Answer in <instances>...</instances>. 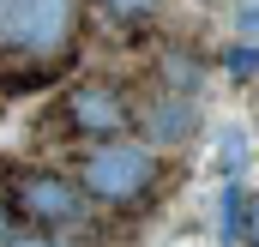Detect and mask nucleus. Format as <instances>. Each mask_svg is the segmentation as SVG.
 <instances>
[{
	"instance_id": "nucleus-1",
	"label": "nucleus",
	"mask_w": 259,
	"mask_h": 247,
	"mask_svg": "<svg viewBox=\"0 0 259 247\" xmlns=\"http://www.w3.org/2000/svg\"><path fill=\"white\" fill-rule=\"evenodd\" d=\"M66 175H72L78 193L91 199V211L133 217V211H145V205L157 199V187H163V151H151V145L133 139V133L84 139V145H72Z\"/></svg>"
},
{
	"instance_id": "nucleus-2",
	"label": "nucleus",
	"mask_w": 259,
	"mask_h": 247,
	"mask_svg": "<svg viewBox=\"0 0 259 247\" xmlns=\"http://www.w3.org/2000/svg\"><path fill=\"white\" fill-rule=\"evenodd\" d=\"M0 199L12 205V217H18L24 229L72 235V229H91V223H97V211H91V199L78 193V181H72L66 169H42V163L12 169L6 187H0Z\"/></svg>"
},
{
	"instance_id": "nucleus-3",
	"label": "nucleus",
	"mask_w": 259,
	"mask_h": 247,
	"mask_svg": "<svg viewBox=\"0 0 259 247\" xmlns=\"http://www.w3.org/2000/svg\"><path fill=\"white\" fill-rule=\"evenodd\" d=\"M78 43V0H0V55L49 66Z\"/></svg>"
},
{
	"instance_id": "nucleus-4",
	"label": "nucleus",
	"mask_w": 259,
	"mask_h": 247,
	"mask_svg": "<svg viewBox=\"0 0 259 247\" xmlns=\"http://www.w3.org/2000/svg\"><path fill=\"white\" fill-rule=\"evenodd\" d=\"M61 133L72 145L84 139H109V133H133V91L109 85V78H78L61 91Z\"/></svg>"
},
{
	"instance_id": "nucleus-5",
	"label": "nucleus",
	"mask_w": 259,
	"mask_h": 247,
	"mask_svg": "<svg viewBox=\"0 0 259 247\" xmlns=\"http://www.w3.org/2000/svg\"><path fill=\"white\" fill-rule=\"evenodd\" d=\"M133 139H145L151 151H181L199 139V97L169 91V85H145L133 91Z\"/></svg>"
},
{
	"instance_id": "nucleus-6",
	"label": "nucleus",
	"mask_w": 259,
	"mask_h": 247,
	"mask_svg": "<svg viewBox=\"0 0 259 247\" xmlns=\"http://www.w3.org/2000/svg\"><path fill=\"white\" fill-rule=\"evenodd\" d=\"M247 217H259V199L247 193L241 175H229L223 193H217V241H223V247H241V241H247Z\"/></svg>"
},
{
	"instance_id": "nucleus-7",
	"label": "nucleus",
	"mask_w": 259,
	"mask_h": 247,
	"mask_svg": "<svg viewBox=\"0 0 259 247\" xmlns=\"http://www.w3.org/2000/svg\"><path fill=\"white\" fill-rule=\"evenodd\" d=\"M157 85H169V91H187L199 97V85H205V61H199L193 49H163V61H157Z\"/></svg>"
},
{
	"instance_id": "nucleus-8",
	"label": "nucleus",
	"mask_w": 259,
	"mask_h": 247,
	"mask_svg": "<svg viewBox=\"0 0 259 247\" xmlns=\"http://www.w3.org/2000/svg\"><path fill=\"white\" fill-rule=\"evenodd\" d=\"M223 72H235V78H259V43H229V49H223Z\"/></svg>"
},
{
	"instance_id": "nucleus-9",
	"label": "nucleus",
	"mask_w": 259,
	"mask_h": 247,
	"mask_svg": "<svg viewBox=\"0 0 259 247\" xmlns=\"http://www.w3.org/2000/svg\"><path fill=\"white\" fill-rule=\"evenodd\" d=\"M241 169H247V133L229 127L223 133V175H241Z\"/></svg>"
},
{
	"instance_id": "nucleus-10",
	"label": "nucleus",
	"mask_w": 259,
	"mask_h": 247,
	"mask_svg": "<svg viewBox=\"0 0 259 247\" xmlns=\"http://www.w3.org/2000/svg\"><path fill=\"white\" fill-rule=\"evenodd\" d=\"M0 247H72V241H61V235H49V229H24V223H18V229H12V235H6Z\"/></svg>"
},
{
	"instance_id": "nucleus-11",
	"label": "nucleus",
	"mask_w": 259,
	"mask_h": 247,
	"mask_svg": "<svg viewBox=\"0 0 259 247\" xmlns=\"http://www.w3.org/2000/svg\"><path fill=\"white\" fill-rule=\"evenodd\" d=\"M103 6H109V12H115L121 24H133V18H151V12H157L163 0H103Z\"/></svg>"
},
{
	"instance_id": "nucleus-12",
	"label": "nucleus",
	"mask_w": 259,
	"mask_h": 247,
	"mask_svg": "<svg viewBox=\"0 0 259 247\" xmlns=\"http://www.w3.org/2000/svg\"><path fill=\"white\" fill-rule=\"evenodd\" d=\"M241 43H259V0L241 6Z\"/></svg>"
},
{
	"instance_id": "nucleus-13",
	"label": "nucleus",
	"mask_w": 259,
	"mask_h": 247,
	"mask_svg": "<svg viewBox=\"0 0 259 247\" xmlns=\"http://www.w3.org/2000/svg\"><path fill=\"white\" fill-rule=\"evenodd\" d=\"M12 229H18V217H12V205H6V199H0V241H6V235H12Z\"/></svg>"
}]
</instances>
